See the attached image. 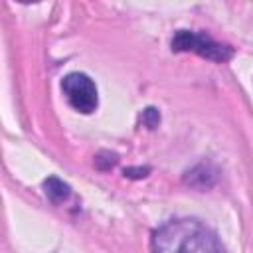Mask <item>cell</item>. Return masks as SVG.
Wrapping results in <instances>:
<instances>
[{"mask_svg":"<svg viewBox=\"0 0 253 253\" xmlns=\"http://www.w3.org/2000/svg\"><path fill=\"white\" fill-rule=\"evenodd\" d=\"M152 253H225L217 235L198 219H170L162 223L150 241Z\"/></svg>","mask_w":253,"mask_h":253,"instance_id":"obj_1","label":"cell"},{"mask_svg":"<svg viewBox=\"0 0 253 253\" xmlns=\"http://www.w3.org/2000/svg\"><path fill=\"white\" fill-rule=\"evenodd\" d=\"M172 51H194L206 59L223 63L231 59L233 51L229 45H223L215 40H211L208 34L202 32H190V30H180L172 38Z\"/></svg>","mask_w":253,"mask_h":253,"instance_id":"obj_2","label":"cell"},{"mask_svg":"<svg viewBox=\"0 0 253 253\" xmlns=\"http://www.w3.org/2000/svg\"><path fill=\"white\" fill-rule=\"evenodd\" d=\"M61 89L65 93L67 103L75 111L89 115V113H93L97 109V103H99V99H97V87H95V83H93V79L89 75L79 73V71L69 73V75L63 77Z\"/></svg>","mask_w":253,"mask_h":253,"instance_id":"obj_3","label":"cell"},{"mask_svg":"<svg viewBox=\"0 0 253 253\" xmlns=\"http://www.w3.org/2000/svg\"><path fill=\"white\" fill-rule=\"evenodd\" d=\"M43 188H45V196H47L53 204H59V202L67 200L69 194H71V188H69L65 182H61L59 178H55V176L47 178V180L43 182Z\"/></svg>","mask_w":253,"mask_h":253,"instance_id":"obj_4","label":"cell"},{"mask_svg":"<svg viewBox=\"0 0 253 253\" xmlns=\"http://www.w3.org/2000/svg\"><path fill=\"white\" fill-rule=\"evenodd\" d=\"M142 123H144V126L154 128V126L160 123V115H158V111H156V109H152V107L144 109V111H142Z\"/></svg>","mask_w":253,"mask_h":253,"instance_id":"obj_5","label":"cell"}]
</instances>
